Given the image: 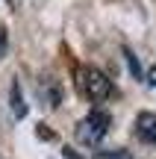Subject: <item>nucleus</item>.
I'll use <instances>...</instances> for the list:
<instances>
[{
	"mask_svg": "<svg viewBox=\"0 0 156 159\" xmlns=\"http://www.w3.org/2000/svg\"><path fill=\"white\" fill-rule=\"evenodd\" d=\"M136 139L145 144H156V115L153 112H139V118H136Z\"/></svg>",
	"mask_w": 156,
	"mask_h": 159,
	"instance_id": "7ed1b4c3",
	"label": "nucleus"
},
{
	"mask_svg": "<svg viewBox=\"0 0 156 159\" xmlns=\"http://www.w3.org/2000/svg\"><path fill=\"white\" fill-rule=\"evenodd\" d=\"M65 159H80V156H77L74 150H65Z\"/></svg>",
	"mask_w": 156,
	"mask_h": 159,
	"instance_id": "0eeeda50",
	"label": "nucleus"
},
{
	"mask_svg": "<svg viewBox=\"0 0 156 159\" xmlns=\"http://www.w3.org/2000/svg\"><path fill=\"white\" fill-rule=\"evenodd\" d=\"M106 133H109V115H106L103 109H91V112H88L86 118L80 121V127H77V136H80V142L88 144V148L100 144Z\"/></svg>",
	"mask_w": 156,
	"mask_h": 159,
	"instance_id": "f03ea898",
	"label": "nucleus"
},
{
	"mask_svg": "<svg viewBox=\"0 0 156 159\" xmlns=\"http://www.w3.org/2000/svg\"><path fill=\"white\" fill-rule=\"evenodd\" d=\"M77 85H80L82 97L91 103H103L112 97V80L97 68H88V65H80L77 68Z\"/></svg>",
	"mask_w": 156,
	"mask_h": 159,
	"instance_id": "f257e3e1",
	"label": "nucleus"
},
{
	"mask_svg": "<svg viewBox=\"0 0 156 159\" xmlns=\"http://www.w3.org/2000/svg\"><path fill=\"white\" fill-rule=\"evenodd\" d=\"M124 56H127V65H130V71H133V77H141V65L136 62V56L130 50H124Z\"/></svg>",
	"mask_w": 156,
	"mask_h": 159,
	"instance_id": "39448f33",
	"label": "nucleus"
},
{
	"mask_svg": "<svg viewBox=\"0 0 156 159\" xmlns=\"http://www.w3.org/2000/svg\"><path fill=\"white\" fill-rule=\"evenodd\" d=\"M147 83H150L153 89H156V62L150 65V71H147Z\"/></svg>",
	"mask_w": 156,
	"mask_h": 159,
	"instance_id": "423d86ee",
	"label": "nucleus"
},
{
	"mask_svg": "<svg viewBox=\"0 0 156 159\" xmlns=\"http://www.w3.org/2000/svg\"><path fill=\"white\" fill-rule=\"evenodd\" d=\"M12 112H15V118H27V103H24V94H21V83H12Z\"/></svg>",
	"mask_w": 156,
	"mask_h": 159,
	"instance_id": "20e7f679",
	"label": "nucleus"
}]
</instances>
